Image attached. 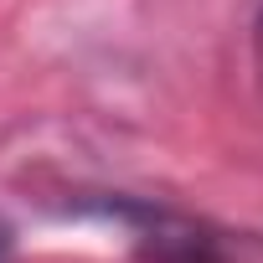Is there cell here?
Masks as SVG:
<instances>
[{
	"label": "cell",
	"mask_w": 263,
	"mask_h": 263,
	"mask_svg": "<svg viewBox=\"0 0 263 263\" xmlns=\"http://www.w3.org/2000/svg\"><path fill=\"white\" fill-rule=\"evenodd\" d=\"M98 212L135 227L150 263H222L217 237L181 212H165V206H150V201H98Z\"/></svg>",
	"instance_id": "1"
},
{
	"label": "cell",
	"mask_w": 263,
	"mask_h": 263,
	"mask_svg": "<svg viewBox=\"0 0 263 263\" xmlns=\"http://www.w3.org/2000/svg\"><path fill=\"white\" fill-rule=\"evenodd\" d=\"M253 57H258V78H263V6H258V21H253Z\"/></svg>",
	"instance_id": "2"
},
{
	"label": "cell",
	"mask_w": 263,
	"mask_h": 263,
	"mask_svg": "<svg viewBox=\"0 0 263 263\" xmlns=\"http://www.w3.org/2000/svg\"><path fill=\"white\" fill-rule=\"evenodd\" d=\"M0 263H6V232H0Z\"/></svg>",
	"instance_id": "3"
}]
</instances>
